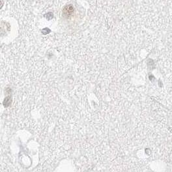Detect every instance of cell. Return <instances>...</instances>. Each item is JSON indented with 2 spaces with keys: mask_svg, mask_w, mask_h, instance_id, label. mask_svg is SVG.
I'll list each match as a JSON object with an SVG mask.
<instances>
[{
  "mask_svg": "<svg viewBox=\"0 0 172 172\" xmlns=\"http://www.w3.org/2000/svg\"><path fill=\"white\" fill-rule=\"evenodd\" d=\"M74 12V8L71 6H66L63 10V15L65 18H69Z\"/></svg>",
  "mask_w": 172,
  "mask_h": 172,
  "instance_id": "cell-1",
  "label": "cell"
}]
</instances>
